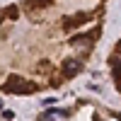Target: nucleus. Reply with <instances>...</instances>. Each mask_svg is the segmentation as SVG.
I'll return each mask as SVG.
<instances>
[{"instance_id":"20e7f679","label":"nucleus","mask_w":121,"mask_h":121,"mask_svg":"<svg viewBox=\"0 0 121 121\" xmlns=\"http://www.w3.org/2000/svg\"><path fill=\"white\" fill-rule=\"evenodd\" d=\"M87 17H90V15H75V17L65 19V27H75V24H82V22H85Z\"/></svg>"},{"instance_id":"39448f33","label":"nucleus","mask_w":121,"mask_h":121,"mask_svg":"<svg viewBox=\"0 0 121 121\" xmlns=\"http://www.w3.org/2000/svg\"><path fill=\"white\" fill-rule=\"evenodd\" d=\"M0 22H3V12H0Z\"/></svg>"},{"instance_id":"7ed1b4c3","label":"nucleus","mask_w":121,"mask_h":121,"mask_svg":"<svg viewBox=\"0 0 121 121\" xmlns=\"http://www.w3.org/2000/svg\"><path fill=\"white\" fill-rule=\"evenodd\" d=\"M112 68H114V75L121 78V53H114L112 56Z\"/></svg>"},{"instance_id":"f03ea898","label":"nucleus","mask_w":121,"mask_h":121,"mask_svg":"<svg viewBox=\"0 0 121 121\" xmlns=\"http://www.w3.org/2000/svg\"><path fill=\"white\" fill-rule=\"evenodd\" d=\"M80 70H82V63L75 60V58H68L65 63H63V75L65 78H73L75 73H80Z\"/></svg>"},{"instance_id":"f257e3e1","label":"nucleus","mask_w":121,"mask_h":121,"mask_svg":"<svg viewBox=\"0 0 121 121\" xmlns=\"http://www.w3.org/2000/svg\"><path fill=\"white\" fill-rule=\"evenodd\" d=\"M5 90L7 92H19V95H29V92H34L36 90V85L34 82H29V80H24V78H17V75H12L5 82Z\"/></svg>"}]
</instances>
